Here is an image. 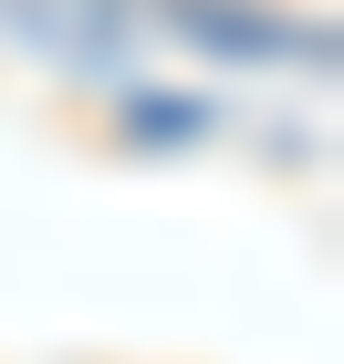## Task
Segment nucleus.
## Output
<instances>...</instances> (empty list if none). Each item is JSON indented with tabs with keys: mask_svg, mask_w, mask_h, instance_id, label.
<instances>
[{
	"mask_svg": "<svg viewBox=\"0 0 344 364\" xmlns=\"http://www.w3.org/2000/svg\"><path fill=\"white\" fill-rule=\"evenodd\" d=\"M167 21L199 42V53L229 63H334V31H292V21H261L240 0H167Z\"/></svg>",
	"mask_w": 344,
	"mask_h": 364,
	"instance_id": "obj_1",
	"label": "nucleus"
}]
</instances>
